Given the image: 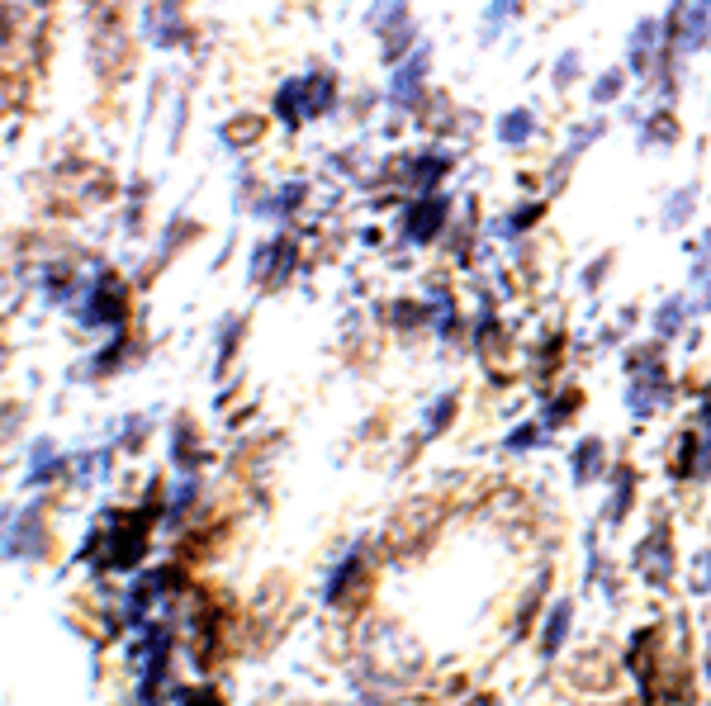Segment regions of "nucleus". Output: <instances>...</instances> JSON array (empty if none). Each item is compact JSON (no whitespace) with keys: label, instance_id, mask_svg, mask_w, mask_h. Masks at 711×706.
I'll return each mask as SVG.
<instances>
[{"label":"nucleus","instance_id":"nucleus-1","mask_svg":"<svg viewBox=\"0 0 711 706\" xmlns=\"http://www.w3.org/2000/svg\"><path fill=\"white\" fill-rule=\"evenodd\" d=\"M669 403V380H664V370H659L650 356H636L631 365V384H626V408L636 417H650L659 413Z\"/></svg>","mask_w":711,"mask_h":706},{"label":"nucleus","instance_id":"nucleus-2","mask_svg":"<svg viewBox=\"0 0 711 706\" xmlns=\"http://www.w3.org/2000/svg\"><path fill=\"white\" fill-rule=\"evenodd\" d=\"M631 564L650 588H669V579H674V536H669V526H650V536L636 545Z\"/></svg>","mask_w":711,"mask_h":706},{"label":"nucleus","instance_id":"nucleus-3","mask_svg":"<svg viewBox=\"0 0 711 706\" xmlns=\"http://www.w3.org/2000/svg\"><path fill=\"white\" fill-rule=\"evenodd\" d=\"M674 474H678V479H688V484H697V479H707V474H711V427L678 436Z\"/></svg>","mask_w":711,"mask_h":706},{"label":"nucleus","instance_id":"nucleus-4","mask_svg":"<svg viewBox=\"0 0 711 706\" xmlns=\"http://www.w3.org/2000/svg\"><path fill=\"white\" fill-rule=\"evenodd\" d=\"M569 626H574V602H555L546 612V621H541V654L546 659H555V654L565 650V640H569Z\"/></svg>","mask_w":711,"mask_h":706},{"label":"nucleus","instance_id":"nucleus-5","mask_svg":"<svg viewBox=\"0 0 711 706\" xmlns=\"http://www.w3.org/2000/svg\"><path fill=\"white\" fill-rule=\"evenodd\" d=\"M441 223H446V204L441 200H422L413 214L403 218V233L413 237V242H432L441 233Z\"/></svg>","mask_w":711,"mask_h":706},{"label":"nucleus","instance_id":"nucleus-6","mask_svg":"<svg viewBox=\"0 0 711 706\" xmlns=\"http://www.w3.org/2000/svg\"><path fill=\"white\" fill-rule=\"evenodd\" d=\"M602 470H607V451H602V441H579V451H574V479L579 484H588V479H602Z\"/></svg>","mask_w":711,"mask_h":706},{"label":"nucleus","instance_id":"nucleus-7","mask_svg":"<svg viewBox=\"0 0 711 706\" xmlns=\"http://www.w3.org/2000/svg\"><path fill=\"white\" fill-rule=\"evenodd\" d=\"M626 503H631V470L612 479V498H607V507H602V517L617 526L621 522V507H626Z\"/></svg>","mask_w":711,"mask_h":706},{"label":"nucleus","instance_id":"nucleus-8","mask_svg":"<svg viewBox=\"0 0 711 706\" xmlns=\"http://www.w3.org/2000/svg\"><path fill=\"white\" fill-rule=\"evenodd\" d=\"M541 436H546V422H527V427H517V432H508V451H536L541 446Z\"/></svg>","mask_w":711,"mask_h":706},{"label":"nucleus","instance_id":"nucleus-9","mask_svg":"<svg viewBox=\"0 0 711 706\" xmlns=\"http://www.w3.org/2000/svg\"><path fill=\"white\" fill-rule=\"evenodd\" d=\"M451 413H456V394H441L437 408H427V417H422V432H427V436L441 432V427L451 422Z\"/></svg>","mask_w":711,"mask_h":706},{"label":"nucleus","instance_id":"nucleus-10","mask_svg":"<svg viewBox=\"0 0 711 706\" xmlns=\"http://www.w3.org/2000/svg\"><path fill=\"white\" fill-rule=\"evenodd\" d=\"M683 313H688V304H683V299H669V308H659V318H655V332H659V337H669V332H678V323H683Z\"/></svg>","mask_w":711,"mask_h":706},{"label":"nucleus","instance_id":"nucleus-11","mask_svg":"<svg viewBox=\"0 0 711 706\" xmlns=\"http://www.w3.org/2000/svg\"><path fill=\"white\" fill-rule=\"evenodd\" d=\"M527 133H531V114H527V109H517V114H508V119H503V138H508V143H527Z\"/></svg>","mask_w":711,"mask_h":706},{"label":"nucleus","instance_id":"nucleus-12","mask_svg":"<svg viewBox=\"0 0 711 706\" xmlns=\"http://www.w3.org/2000/svg\"><path fill=\"white\" fill-rule=\"evenodd\" d=\"M693 583H697V593H711V545L697 555V564H693Z\"/></svg>","mask_w":711,"mask_h":706},{"label":"nucleus","instance_id":"nucleus-13","mask_svg":"<svg viewBox=\"0 0 711 706\" xmlns=\"http://www.w3.org/2000/svg\"><path fill=\"white\" fill-rule=\"evenodd\" d=\"M702 422L711 427V384H707V394H702Z\"/></svg>","mask_w":711,"mask_h":706}]
</instances>
